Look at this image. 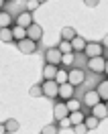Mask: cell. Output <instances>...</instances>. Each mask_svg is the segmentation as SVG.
Returning a JSON list of instances; mask_svg holds the SVG:
<instances>
[{
	"mask_svg": "<svg viewBox=\"0 0 108 134\" xmlns=\"http://www.w3.org/2000/svg\"><path fill=\"white\" fill-rule=\"evenodd\" d=\"M75 37H78V35H75V31L71 29V26H63V29H61V41L71 43V41L75 39Z\"/></svg>",
	"mask_w": 108,
	"mask_h": 134,
	"instance_id": "17",
	"label": "cell"
},
{
	"mask_svg": "<svg viewBox=\"0 0 108 134\" xmlns=\"http://www.w3.org/2000/svg\"><path fill=\"white\" fill-rule=\"evenodd\" d=\"M4 128H6V132H17L18 128H20V124H18L17 120H12V118H10V120L4 122Z\"/></svg>",
	"mask_w": 108,
	"mask_h": 134,
	"instance_id": "22",
	"label": "cell"
},
{
	"mask_svg": "<svg viewBox=\"0 0 108 134\" xmlns=\"http://www.w3.org/2000/svg\"><path fill=\"white\" fill-rule=\"evenodd\" d=\"M57 71H59V67L47 65V63H45V67H43V81H51V79H55Z\"/></svg>",
	"mask_w": 108,
	"mask_h": 134,
	"instance_id": "13",
	"label": "cell"
},
{
	"mask_svg": "<svg viewBox=\"0 0 108 134\" xmlns=\"http://www.w3.org/2000/svg\"><path fill=\"white\" fill-rule=\"evenodd\" d=\"M92 110V116L96 118V120H104V118H108V110H106V104L104 102H100V104H96Z\"/></svg>",
	"mask_w": 108,
	"mask_h": 134,
	"instance_id": "11",
	"label": "cell"
},
{
	"mask_svg": "<svg viewBox=\"0 0 108 134\" xmlns=\"http://www.w3.org/2000/svg\"><path fill=\"white\" fill-rule=\"evenodd\" d=\"M102 47H104V49H108V35L104 37V41H102Z\"/></svg>",
	"mask_w": 108,
	"mask_h": 134,
	"instance_id": "33",
	"label": "cell"
},
{
	"mask_svg": "<svg viewBox=\"0 0 108 134\" xmlns=\"http://www.w3.org/2000/svg\"><path fill=\"white\" fill-rule=\"evenodd\" d=\"M18 51L25 55H33L37 51V43H33L31 39H23V41H18Z\"/></svg>",
	"mask_w": 108,
	"mask_h": 134,
	"instance_id": "9",
	"label": "cell"
},
{
	"mask_svg": "<svg viewBox=\"0 0 108 134\" xmlns=\"http://www.w3.org/2000/svg\"><path fill=\"white\" fill-rule=\"evenodd\" d=\"M84 104H86L88 108H94L96 104H100V96L96 93V90H90V92L84 93Z\"/></svg>",
	"mask_w": 108,
	"mask_h": 134,
	"instance_id": "12",
	"label": "cell"
},
{
	"mask_svg": "<svg viewBox=\"0 0 108 134\" xmlns=\"http://www.w3.org/2000/svg\"><path fill=\"white\" fill-rule=\"evenodd\" d=\"M55 81H57V85H63V83H67V71H65V69H61V67H59L57 75H55Z\"/></svg>",
	"mask_w": 108,
	"mask_h": 134,
	"instance_id": "23",
	"label": "cell"
},
{
	"mask_svg": "<svg viewBox=\"0 0 108 134\" xmlns=\"http://www.w3.org/2000/svg\"><path fill=\"white\" fill-rule=\"evenodd\" d=\"M43 37V29L41 25H37V23H33V25L27 29V39H31L33 43H39V39Z\"/></svg>",
	"mask_w": 108,
	"mask_h": 134,
	"instance_id": "6",
	"label": "cell"
},
{
	"mask_svg": "<svg viewBox=\"0 0 108 134\" xmlns=\"http://www.w3.org/2000/svg\"><path fill=\"white\" fill-rule=\"evenodd\" d=\"M104 65H106V59H104V57L88 59V69L94 71V73H104Z\"/></svg>",
	"mask_w": 108,
	"mask_h": 134,
	"instance_id": "5",
	"label": "cell"
},
{
	"mask_svg": "<svg viewBox=\"0 0 108 134\" xmlns=\"http://www.w3.org/2000/svg\"><path fill=\"white\" fill-rule=\"evenodd\" d=\"M0 134H6V128H4V124H0Z\"/></svg>",
	"mask_w": 108,
	"mask_h": 134,
	"instance_id": "35",
	"label": "cell"
},
{
	"mask_svg": "<svg viewBox=\"0 0 108 134\" xmlns=\"http://www.w3.org/2000/svg\"><path fill=\"white\" fill-rule=\"evenodd\" d=\"M69 45H71V53H74V55L75 53H84V49H86V39H82V37L78 35Z\"/></svg>",
	"mask_w": 108,
	"mask_h": 134,
	"instance_id": "14",
	"label": "cell"
},
{
	"mask_svg": "<svg viewBox=\"0 0 108 134\" xmlns=\"http://www.w3.org/2000/svg\"><path fill=\"white\" fill-rule=\"evenodd\" d=\"M12 39H17V41H23L27 39V29H20V26H12Z\"/></svg>",
	"mask_w": 108,
	"mask_h": 134,
	"instance_id": "19",
	"label": "cell"
},
{
	"mask_svg": "<svg viewBox=\"0 0 108 134\" xmlns=\"http://www.w3.org/2000/svg\"><path fill=\"white\" fill-rule=\"evenodd\" d=\"M14 25L17 26H20V29H29V26L33 25V14H31V12H20V14H18L17 16V20H14Z\"/></svg>",
	"mask_w": 108,
	"mask_h": 134,
	"instance_id": "8",
	"label": "cell"
},
{
	"mask_svg": "<svg viewBox=\"0 0 108 134\" xmlns=\"http://www.w3.org/2000/svg\"><path fill=\"white\" fill-rule=\"evenodd\" d=\"M86 81V71H84L82 67H74V69H69L67 71V83L78 87V85H82Z\"/></svg>",
	"mask_w": 108,
	"mask_h": 134,
	"instance_id": "1",
	"label": "cell"
},
{
	"mask_svg": "<svg viewBox=\"0 0 108 134\" xmlns=\"http://www.w3.org/2000/svg\"><path fill=\"white\" fill-rule=\"evenodd\" d=\"M98 124H100V120H96L94 116H86V118H84V126H86L88 130H96Z\"/></svg>",
	"mask_w": 108,
	"mask_h": 134,
	"instance_id": "20",
	"label": "cell"
},
{
	"mask_svg": "<svg viewBox=\"0 0 108 134\" xmlns=\"http://www.w3.org/2000/svg\"><path fill=\"white\" fill-rule=\"evenodd\" d=\"M104 104H106V110H108V102H104Z\"/></svg>",
	"mask_w": 108,
	"mask_h": 134,
	"instance_id": "37",
	"label": "cell"
},
{
	"mask_svg": "<svg viewBox=\"0 0 108 134\" xmlns=\"http://www.w3.org/2000/svg\"><path fill=\"white\" fill-rule=\"evenodd\" d=\"M41 134H59V126L57 124H47L45 128H43Z\"/></svg>",
	"mask_w": 108,
	"mask_h": 134,
	"instance_id": "26",
	"label": "cell"
},
{
	"mask_svg": "<svg viewBox=\"0 0 108 134\" xmlns=\"http://www.w3.org/2000/svg\"><path fill=\"white\" fill-rule=\"evenodd\" d=\"M61 51L57 49V47H49V49L45 51V63L47 65H55V67H59L61 65Z\"/></svg>",
	"mask_w": 108,
	"mask_h": 134,
	"instance_id": "2",
	"label": "cell"
},
{
	"mask_svg": "<svg viewBox=\"0 0 108 134\" xmlns=\"http://www.w3.org/2000/svg\"><path fill=\"white\" fill-rule=\"evenodd\" d=\"M0 41H4V43L12 41V29H0Z\"/></svg>",
	"mask_w": 108,
	"mask_h": 134,
	"instance_id": "24",
	"label": "cell"
},
{
	"mask_svg": "<svg viewBox=\"0 0 108 134\" xmlns=\"http://www.w3.org/2000/svg\"><path fill=\"white\" fill-rule=\"evenodd\" d=\"M57 49L61 51V55H67V53H71V45H69L67 41H61V43H59V47H57Z\"/></svg>",
	"mask_w": 108,
	"mask_h": 134,
	"instance_id": "29",
	"label": "cell"
},
{
	"mask_svg": "<svg viewBox=\"0 0 108 134\" xmlns=\"http://www.w3.org/2000/svg\"><path fill=\"white\" fill-rule=\"evenodd\" d=\"M69 122H71V126H78V124H84V112L80 110V112H69Z\"/></svg>",
	"mask_w": 108,
	"mask_h": 134,
	"instance_id": "18",
	"label": "cell"
},
{
	"mask_svg": "<svg viewBox=\"0 0 108 134\" xmlns=\"http://www.w3.org/2000/svg\"><path fill=\"white\" fill-rule=\"evenodd\" d=\"M69 116V110H67V106L65 104H63V102H59V104H55V106H53V118H55V120H63V118H67Z\"/></svg>",
	"mask_w": 108,
	"mask_h": 134,
	"instance_id": "10",
	"label": "cell"
},
{
	"mask_svg": "<svg viewBox=\"0 0 108 134\" xmlns=\"http://www.w3.org/2000/svg\"><path fill=\"white\" fill-rule=\"evenodd\" d=\"M84 53L88 55V59L104 57V47H102V43H86V49H84Z\"/></svg>",
	"mask_w": 108,
	"mask_h": 134,
	"instance_id": "3",
	"label": "cell"
},
{
	"mask_svg": "<svg viewBox=\"0 0 108 134\" xmlns=\"http://www.w3.org/2000/svg\"><path fill=\"white\" fill-rule=\"evenodd\" d=\"M74 93H75V87H74V85H69V83H63V85H59L57 98H61L63 102H67V100H71V98H74Z\"/></svg>",
	"mask_w": 108,
	"mask_h": 134,
	"instance_id": "7",
	"label": "cell"
},
{
	"mask_svg": "<svg viewBox=\"0 0 108 134\" xmlns=\"http://www.w3.org/2000/svg\"><path fill=\"white\" fill-rule=\"evenodd\" d=\"M29 93H31V98H41V96H43V87H41V83H35V85H31Z\"/></svg>",
	"mask_w": 108,
	"mask_h": 134,
	"instance_id": "25",
	"label": "cell"
},
{
	"mask_svg": "<svg viewBox=\"0 0 108 134\" xmlns=\"http://www.w3.org/2000/svg\"><path fill=\"white\" fill-rule=\"evenodd\" d=\"M74 63H75V55L74 53H67V55L61 57V65H74Z\"/></svg>",
	"mask_w": 108,
	"mask_h": 134,
	"instance_id": "27",
	"label": "cell"
},
{
	"mask_svg": "<svg viewBox=\"0 0 108 134\" xmlns=\"http://www.w3.org/2000/svg\"><path fill=\"white\" fill-rule=\"evenodd\" d=\"M0 29H12V14L6 10L0 12Z\"/></svg>",
	"mask_w": 108,
	"mask_h": 134,
	"instance_id": "16",
	"label": "cell"
},
{
	"mask_svg": "<svg viewBox=\"0 0 108 134\" xmlns=\"http://www.w3.org/2000/svg\"><path fill=\"white\" fill-rule=\"evenodd\" d=\"M74 132L75 134H86V132H88V128H86L84 124H78V126H74Z\"/></svg>",
	"mask_w": 108,
	"mask_h": 134,
	"instance_id": "30",
	"label": "cell"
},
{
	"mask_svg": "<svg viewBox=\"0 0 108 134\" xmlns=\"http://www.w3.org/2000/svg\"><path fill=\"white\" fill-rule=\"evenodd\" d=\"M96 93L100 96V102H108V79H102L96 87Z\"/></svg>",
	"mask_w": 108,
	"mask_h": 134,
	"instance_id": "15",
	"label": "cell"
},
{
	"mask_svg": "<svg viewBox=\"0 0 108 134\" xmlns=\"http://www.w3.org/2000/svg\"><path fill=\"white\" fill-rule=\"evenodd\" d=\"M65 106H67V110H69V112H80V110H82V104L75 100V98L67 100V102H65Z\"/></svg>",
	"mask_w": 108,
	"mask_h": 134,
	"instance_id": "21",
	"label": "cell"
},
{
	"mask_svg": "<svg viewBox=\"0 0 108 134\" xmlns=\"http://www.w3.org/2000/svg\"><path fill=\"white\" fill-rule=\"evenodd\" d=\"M104 73L108 75V59H106V65H104Z\"/></svg>",
	"mask_w": 108,
	"mask_h": 134,
	"instance_id": "36",
	"label": "cell"
},
{
	"mask_svg": "<svg viewBox=\"0 0 108 134\" xmlns=\"http://www.w3.org/2000/svg\"><path fill=\"white\" fill-rule=\"evenodd\" d=\"M6 6V0H0V12H2V8Z\"/></svg>",
	"mask_w": 108,
	"mask_h": 134,
	"instance_id": "34",
	"label": "cell"
},
{
	"mask_svg": "<svg viewBox=\"0 0 108 134\" xmlns=\"http://www.w3.org/2000/svg\"><path fill=\"white\" fill-rule=\"evenodd\" d=\"M84 4H86V6H90V8H94V6H98V2H96V0H86Z\"/></svg>",
	"mask_w": 108,
	"mask_h": 134,
	"instance_id": "32",
	"label": "cell"
},
{
	"mask_svg": "<svg viewBox=\"0 0 108 134\" xmlns=\"http://www.w3.org/2000/svg\"><path fill=\"white\" fill-rule=\"evenodd\" d=\"M57 126H61V128H69V126H71V122H69V118H63V120H59Z\"/></svg>",
	"mask_w": 108,
	"mask_h": 134,
	"instance_id": "31",
	"label": "cell"
},
{
	"mask_svg": "<svg viewBox=\"0 0 108 134\" xmlns=\"http://www.w3.org/2000/svg\"><path fill=\"white\" fill-rule=\"evenodd\" d=\"M41 4H43L41 0H29V2H27V12H33V10H37Z\"/></svg>",
	"mask_w": 108,
	"mask_h": 134,
	"instance_id": "28",
	"label": "cell"
},
{
	"mask_svg": "<svg viewBox=\"0 0 108 134\" xmlns=\"http://www.w3.org/2000/svg\"><path fill=\"white\" fill-rule=\"evenodd\" d=\"M41 87H43V96H45V98H51V100H53V98H57L59 85H57L55 79H51V81H43Z\"/></svg>",
	"mask_w": 108,
	"mask_h": 134,
	"instance_id": "4",
	"label": "cell"
}]
</instances>
